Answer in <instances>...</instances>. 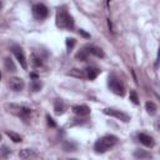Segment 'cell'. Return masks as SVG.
I'll use <instances>...</instances> for the list:
<instances>
[{"instance_id": "6da1fadb", "label": "cell", "mask_w": 160, "mask_h": 160, "mask_svg": "<svg viewBox=\"0 0 160 160\" xmlns=\"http://www.w3.org/2000/svg\"><path fill=\"white\" fill-rule=\"evenodd\" d=\"M55 24L60 29L71 30L74 28V25H75V21H74V18L65 10V8H59V10L56 11Z\"/></svg>"}, {"instance_id": "7a4b0ae2", "label": "cell", "mask_w": 160, "mask_h": 160, "mask_svg": "<svg viewBox=\"0 0 160 160\" xmlns=\"http://www.w3.org/2000/svg\"><path fill=\"white\" fill-rule=\"evenodd\" d=\"M116 142H118V138L116 136H114V135H105V136H102L101 139H99L94 144V150L98 154H104L110 148H112Z\"/></svg>"}, {"instance_id": "3957f363", "label": "cell", "mask_w": 160, "mask_h": 160, "mask_svg": "<svg viewBox=\"0 0 160 160\" xmlns=\"http://www.w3.org/2000/svg\"><path fill=\"white\" fill-rule=\"evenodd\" d=\"M5 109L10 114H12V115H15L18 118H21V119H28L30 116V114H31V109L30 108L24 106V105H19V104H12V102L11 104H6Z\"/></svg>"}, {"instance_id": "277c9868", "label": "cell", "mask_w": 160, "mask_h": 160, "mask_svg": "<svg viewBox=\"0 0 160 160\" xmlns=\"http://www.w3.org/2000/svg\"><path fill=\"white\" fill-rule=\"evenodd\" d=\"M108 85H109L110 90H111L114 94H116V95H119V96H124V95H125L124 85L115 78V75H110V76H109V82H108Z\"/></svg>"}, {"instance_id": "5b68a950", "label": "cell", "mask_w": 160, "mask_h": 160, "mask_svg": "<svg viewBox=\"0 0 160 160\" xmlns=\"http://www.w3.org/2000/svg\"><path fill=\"white\" fill-rule=\"evenodd\" d=\"M102 112H104L105 115L116 118V119H119V120H121V121H124V122H129V121H130V116H129L128 114H125V112H122V111H120V110H116V109L108 108V109H104Z\"/></svg>"}, {"instance_id": "8992f818", "label": "cell", "mask_w": 160, "mask_h": 160, "mask_svg": "<svg viewBox=\"0 0 160 160\" xmlns=\"http://www.w3.org/2000/svg\"><path fill=\"white\" fill-rule=\"evenodd\" d=\"M32 15H34L35 19L42 20V19H45L49 15V9L44 4H40V2L39 4H35L32 6Z\"/></svg>"}, {"instance_id": "52a82bcc", "label": "cell", "mask_w": 160, "mask_h": 160, "mask_svg": "<svg viewBox=\"0 0 160 160\" xmlns=\"http://www.w3.org/2000/svg\"><path fill=\"white\" fill-rule=\"evenodd\" d=\"M12 52H14L16 60L19 61V64L21 65V68H22V69H28V62H26V58H25V55H24L22 49H21L20 46L15 45V46H12Z\"/></svg>"}, {"instance_id": "ba28073f", "label": "cell", "mask_w": 160, "mask_h": 160, "mask_svg": "<svg viewBox=\"0 0 160 160\" xmlns=\"http://www.w3.org/2000/svg\"><path fill=\"white\" fill-rule=\"evenodd\" d=\"M24 80L21 79V78H18V76H12V78H10V80H9V86H10V89L11 90H14V91H20V90H22V88H24Z\"/></svg>"}, {"instance_id": "9c48e42d", "label": "cell", "mask_w": 160, "mask_h": 160, "mask_svg": "<svg viewBox=\"0 0 160 160\" xmlns=\"http://www.w3.org/2000/svg\"><path fill=\"white\" fill-rule=\"evenodd\" d=\"M138 139H139V141H140L142 145H145V146H148V148H152V146L155 145L154 139H152L150 135H148V134H139V135H138Z\"/></svg>"}, {"instance_id": "30bf717a", "label": "cell", "mask_w": 160, "mask_h": 160, "mask_svg": "<svg viewBox=\"0 0 160 160\" xmlns=\"http://www.w3.org/2000/svg\"><path fill=\"white\" fill-rule=\"evenodd\" d=\"M84 50L88 52V54H91V55H95V56H98V58H104V51L100 49V48H98V46H94V45H86L85 48H84Z\"/></svg>"}, {"instance_id": "8fae6325", "label": "cell", "mask_w": 160, "mask_h": 160, "mask_svg": "<svg viewBox=\"0 0 160 160\" xmlns=\"http://www.w3.org/2000/svg\"><path fill=\"white\" fill-rule=\"evenodd\" d=\"M72 112L76 114L78 116H86L90 114V108L86 105H75L72 108Z\"/></svg>"}, {"instance_id": "7c38bea8", "label": "cell", "mask_w": 160, "mask_h": 160, "mask_svg": "<svg viewBox=\"0 0 160 160\" xmlns=\"http://www.w3.org/2000/svg\"><path fill=\"white\" fill-rule=\"evenodd\" d=\"M19 158H21V159H34V158H38V154L32 149H22V150L19 151Z\"/></svg>"}, {"instance_id": "4fadbf2b", "label": "cell", "mask_w": 160, "mask_h": 160, "mask_svg": "<svg viewBox=\"0 0 160 160\" xmlns=\"http://www.w3.org/2000/svg\"><path fill=\"white\" fill-rule=\"evenodd\" d=\"M54 111L56 115H62L65 112V104L62 100L60 99H56L55 102H54Z\"/></svg>"}, {"instance_id": "5bb4252c", "label": "cell", "mask_w": 160, "mask_h": 160, "mask_svg": "<svg viewBox=\"0 0 160 160\" xmlns=\"http://www.w3.org/2000/svg\"><path fill=\"white\" fill-rule=\"evenodd\" d=\"M85 74H86V78L89 80H94L100 74V70L96 68H88V69H85Z\"/></svg>"}, {"instance_id": "9a60e30c", "label": "cell", "mask_w": 160, "mask_h": 160, "mask_svg": "<svg viewBox=\"0 0 160 160\" xmlns=\"http://www.w3.org/2000/svg\"><path fill=\"white\" fill-rule=\"evenodd\" d=\"M68 75L72 76V78H76V79H85L86 78V74H85V70H80V69H71Z\"/></svg>"}, {"instance_id": "2e32d148", "label": "cell", "mask_w": 160, "mask_h": 160, "mask_svg": "<svg viewBox=\"0 0 160 160\" xmlns=\"http://www.w3.org/2000/svg\"><path fill=\"white\" fill-rule=\"evenodd\" d=\"M134 158L136 159H151L152 155L145 150H135L134 151Z\"/></svg>"}, {"instance_id": "e0dca14e", "label": "cell", "mask_w": 160, "mask_h": 160, "mask_svg": "<svg viewBox=\"0 0 160 160\" xmlns=\"http://www.w3.org/2000/svg\"><path fill=\"white\" fill-rule=\"evenodd\" d=\"M145 109H146L148 114L152 116V115H155V114H156L158 106H156V105H155V102H152V101H146V102H145Z\"/></svg>"}, {"instance_id": "ac0fdd59", "label": "cell", "mask_w": 160, "mask_h": 160, "mask_svg": "<svg viewBox=\"0 0 160 160\" xmlns=\"http://www.w3.org/2000/svg\"><path fill=\"white\" fill-rule=\"evenodd\" d=\"M5 134L10 138V140H12L14 142H21L22 141V138L19 135V134H16V132H14V131H10V130H6L5 131Z\"/></svg>"}, {"instance_id": "d6986e66", "label": "cell", "mask_w": 160, "mask_h": 160, "mask_svg": "<svg viewBox=\"0 0 160 160\" xmlns=\"http://www.w3.org/2000/svg\"><path fill=\"white\" fill-rule=\"evenodd\" d=\"M62 149H64V151H75L76 150V142H74V141H65L62 144Z\"/></svg>"}, {"instance_id": "ffe728a7", "label": "cell", "mask_w": 160, "mask_h": 160, "mask_svg": "<svg viewBox=\"0 0 160 160\" xmlns=\"http://www.w3.org/2000/svg\"><path fill=\"white\" fill-rule=\"evenodd\" d=\"M4 64H5V68H6V70H9V71H15V70H16V68H15V64H14V61L11 60V58H5V60H4Z\"/></svg>"}, {"instance_id": "44dd1931", "label": "cell", "mask_w": 160, "mask_h": 160, "mask_svg": "<svg viewBox=\"0 0 160 160\" xmlns=\"http://www.w3.org/2000/svg\"><path fill=\"white\" fill-rule=\"evenodd\" d=\"M30 88L32 91H39L41 88H42V82L39 80V79H34L31 82H30Z\"/></svg>"}, {"instance_id": "7402d4cb", "label": "cell", "mask_w": 160, "mask_h": 160, "mask_svg": "<svg viewBox=\"0 0 160 160\" xmlns=\"http://www.w3.org/2000/svg\"><path fill=\"white\" fill-rule=\"evenodd\" d=\"M129 99H130V101H131L134 105H138V104H139V98H138V94H136L135 90H130Z\"/></svg>"}, {"instance_id": "603a6c76", "label": "cell", "mask_w": 160, "mask_h": 160, "mask_svg": "<svg viewBox=\"0 0 160 160\" xmlns=\"http://www.w3.org/2000/svg\"><path fill=\"white\" fill-rule=\"evenodd\" d=\"M31 64H32V66L38 68V66H41V65H42V61H41L40 58H38L35 54H32V55H31Z\"/></svg>"}, {"instance_id": "cb8c5ba5", "label": "cell", "mask_w": 160, "mask_h": 160, "mask_svg": "<svg viewBox=\"0 0 160 160\" xmlns=\"http://www.w3.org/2000/svg\"><path fill=\"white\" fill-rule=\"evenodd\" d=\"M75 44H76V40L75 39H72V38H68L66 39V49H68L69 52L72 50V48L75 46Z\"/></svg>"}, {"instance_id": "d4e9b609", "label": "cell", "mask_w": 160, "mask_h": 160, "mask_svg": "<svg viewBox=\"0 0 160 160\" xmlns=\"http://www.w3.org/2000/svg\"><path fill=\"white\" fill-rule=\"evenodd\" d=\"M88 55H89V54H88V52H86V51L82 49V50H80V51L76 54V59L81 60V61H85V60L88 59Z\"/></svg>"}, {"instance_id": "484cf974", "label": "cell", "mask_w": 160, "mask_h": 160, "mask_svg": "<svg viewBox=\"0 0 160 160\" xmlns=\"http://www.w3.org/2000/svg\"><path fill=\"white\" fill-rule=\"evenodd\" d=\"M46 121H48V125L51 126V128H56V122L54 121V119L50 116V115H46Z\"/></svg>"}, {"instance_id": "4316f807", "label": "cell", "mask_w": 160, "mask_h": 160, "mask_svg": "<svg viewBox=\"0 0 160 160\" xmlns=\"http://www.w3.org/2000/svg\"><path fill=\"white\" fill-rule=\"evenodd\" d=\"M79 34H80L81 36L86 38V39H88V38H90V34H88V32H86L85 30H82V29H79Z\"/></svg>"}, {"instance_id": "83f0119b", "label": "cell", "mask_w": 160, "mask_h": 160, "mask_svg": "<svg viewBox=\"0 0 160 160\" xmlns=\"http://www.w3.org/2000/svg\"><path fill=\"white\" fill-rule=\"evenodd\" d=\"M9 152H10V150H8V148H6V146H4V148L1 149V151H0V155L6 156V154H9Z\"/></svg>"}, {"instance_id": "f1b7e54d", "label": "cell", "mask_w": 160, "mask_h": 160, "mask_svg": "<svg viewBox=\"0 0 160 160\" xmlns=\"http://www.w3.org/2000/svg\"><path fill=\"white\" fill-rule=\"evenodd\" d=\"M30 78H32V79H39L38 74H35V72H31V74H30Z\"/></svg>"}, {"instance_id": "f546056e", "label": "cell", "mask_w": 160, "mask_h": 160, "mask_svg": "<svg viewBox=\"0 0 160 160\" xmlns=\"http://www.w3.org/2000/svg\"><path fill=\"white\" fill-rule=\"evenodd\" d=\"M108 25H109V29H110V30H112V25H111L110 20H108Z\"/></svg>"}, {"instance_id": "4dcf8cb0", "label": "cell", "mask_w": 160, "mask_h": 160, "mask_svg": "<svg viewBox=\"0 0 160 160\" xmlns=\"http://www.w3.org/2000/svg\"><path fill=\"white\" fill-rule=\"evenodd\" d=\"M1 6H2V4H1V1H0V9H1Z\"/></svg>"}, {"instance_id": "1f68e13d", "label": "cell", "mask_w": 160, "mask_h": 160, "mask_svg": "<svg viewBox=\"0 0 160 160\" xmlns=\"http://www.w3.org/2000/svg\"><path fill=\"white\" fill-rule=\"evenodd\" d=\"M0 81H1V72H0Z\"/></svg>"}, {"instance_id": "d6a6232c", "label": "cell", "mask_w": 160, "mask_h": 160, "mask_svg": "<svg viewBox=\"0 0 160 160\" xmlns=\"http://www.w3.org/2000/svg\"><path fill=\"white\" fill-rule=\"evenodd\" d=\"M0 139H1V136H0Z\"/></svg>"}]
</instances>
